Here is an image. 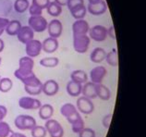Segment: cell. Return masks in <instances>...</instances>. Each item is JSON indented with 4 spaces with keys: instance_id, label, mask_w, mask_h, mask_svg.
<instances>
[{
    "instance_id": "83f0119b",
    "label": "cell",
    "mask_w": 146,
    "mask_h": 137,
    "mask_svg": "<svg viewBox=\"0 0 146 137\" xmlns=\"http://www.w3.org/2000/svg\"><path fill=\"white\" fill-rule=\"evenodd\" d=\"M30 2L29 0H15L14 2V10L18 13H24L29 9Z\"/></svg>"
},
{
    "instance_id": "2e32d148",
    "label": "cell",
    "mask_w": 146,
    "mask_h": 137,
    "mask_svg": "<svg viewBox=\"0 0 146 137\" xmlns=\"http://www.w3.org/2000/svg\"><path fill=\"white\" fill-rule=\"evenodd\" d=\"M58 45L59 44L57 39L53 37H48L42 42V50H44L45 53H48V54H51V53H54L57 50Z\"/></svg>"
},
{
    "instance_id": "f546056e",
    "label": "cell",
    "mask_w": 146,
    "mask_h": 137,
    "mask_svg": "<svg viewBox=\"0 0 146 137\" xmlns=\"http://www.w3.org/2000/svg\"><path fill=\"white\" fill-rule=\"evenodd\" d=\"M13 87V82L10 78H1L0 79V92L9 93Z\"/></svg>"
},
{
    "instance_id": "d6986e66",
    "label": "cell",
    "mask_w": 146,
    "mask_h": 137,
    "mask_svg": "<svg viewBox=\"0 0 146 137\" xmlns=\"http://www.w3.org/2000/svg\"><path fill=\"white\" fill-rule=\"evenodd\" d=\"M95 92H96L97 97L104 101L109 100L111 97L110 90L108 89V87L104 85L103 83H95Z\"/></svg>"
},
{
    "instance_id": "7c38bea8",
    "label": "cell",
    "mask_w": 146,
    "mask_h": 137,
    "mask_svg": "<svg viewBox=\"0 0 146 137\" xmlns=\"http://www.w3.org/2000/svg\"><path fill=\"white\" fill-rule=\"evenodd\" d=\"M107 70L104 66H97L94 68L90 71V79L91 82L94 83H102L103 80L106 76Z\"/></svg>"
},
{
    "instance_id": "5b68a950",
    "label": "cell",
    "mask_w": 146,
    "mask_h": 137,
    "mask_svg": "<svg viewBox=\"0 0 146 137\" xmlns=\"http://www.w3.org/2000/svg\"><path fill=\"white\" fill-rule=\"evenodd\" d=\"M44 128L46 129L47 134L50 137H63L64 136V129L58 121L56 120L49 119L45 121Z\"/></svg>"
},
{
    "instance_id": "8992f818",
    "label": "cell",
    "mask_w": 146,
    "mask_h": 137,
    "mask_svg": "<svg viewBox=\"0 0 146 137\" xmlns=\"http://www.w3.org/2000/svg\"><path fill=\"white\" fill-rule=\"evenodd\" d=\"M77 110H79L80 113L85 114V115H89L92 114L94 110V106L92 99H89L85 96H80L77 99L76 103Z\"/></svg>"
},
{
    "instance_id": "e0dca14e",
    "label": "cell",
    "mask_w": 146,
    "mask_h": 137,
    "mask_svg": "<svg viewBox=\"0 0 146 137\" xmlns=\"http://www.w3.org/2000/svg\"><path fill=\"white\" fill-rule=\"evenodd\" d=\"M33 67H34L33 59L30 58L28 56L22 57L19 60V70L21 71H25V72L33 71Z\"/></svg>"
},
{
    "instance_id": "f6af8a7d",
    "label": "cell",
    "mask_w": 146,
    "mask_h": 137,
    "mask_svg": "<svg viewBox=\"0 0 146 137\" xmlns=\"http://www.w3.org/2000/svg\"><path fill=\"white\" fill-rule=\"evenodd\" d=\"M4 48H5V42L0 38V53L4 50Z\"/></svg>"
},
{
    "instance_id": "9a60e30c",
    "label": "cell",
    "mask_w": 146,
    "mask_h": 137,
    "mask_svg": "<svg viewBox=\"0 0 146 137\" xmlns=\"http://www.w3.org/2000/svg\"><path fill=\"white\" fill-rule=\"evenodd\" d=\"M58 90L59 85L55 80H47L46 82L43 83L42 92L47 96H54L55 94H57Z\"/></svg>"
},
{
    "instance_id": "603a6c76",
    "label": "cell",
    "mask_w": 146,
    "mask_h": 137,
    "mask_svg": "<svg viewBox=\"0 0 146 137\" xmlns=\"http://www.w3.org/2000/svg\"><path fill=\"white\" fill-rule=\"evenodd\" d=\"M21 27H22V25L20 21L12 20V21H9V24L7 25L5 32L10 36H15V35H17L19 32H20Z\"/></svg>"
},
{
    "instance_id": "ab89813d",
    "label": "cell",
    "mask_w": 146,
    "mask_h": 137,
    "mask_svg": "<svg viewBox=\"0 0 146 137\" xmlns=\"http://www.w3.org/2000/svg\"><path fill=\"white\" fill-rule=\"evenodd\" d=\"M9 20L7 18H3V17H0V36L2 35L5 32V29L7 27V25L9 24Z\"/></svg>"
},
{
    "instance_id": "4fadbf2b",
    "label": "cell",
    "mask_w": 146,
    "mask_h": 137,
    "mask_svg": "<svg viewBox=\"0 0 146 137\" xmlns=\"http://www.w3.org/2000/svg\"><path fill=\"white\" fill-rule=\"evenodd\" d=\"M17 38L21 43L26 45L31 40L34 39V32L28 25L22 26L20 30V32L17 34Z\"/></svg>"
},
{
    "instance_id": "4dcf8cb0",
    "label": "cell",
    "mask_w": 146,
    "mask_h": 137,
    "mask_svg": "<svg viewBox=\"0 0 146 137\" xmlns=\"http://www.w3.org/2000/svg\"><path fill=\"white\" fill-rule=\"evenodd\" d=\"M31 132H32L33 137H45L47 134L46 129L44 128V126H41V125H35Z\"/></svg>"
},
{
    "instance_id": "30bf717a",
    "label": "cell",
    "mask_w": 146,
    "mask_h": 137,
    "mask_svg": "<svg viewBox=\"0 0 146 137\" xmlns=\"http://www.w3.org/2000/svg\"><path fill=\"white\" fill-rule=\"evenodd\" d=\"M47 31H48V34L49 37H53L57 39L58 37L61 36L63 32V24L59 20L57 19H54L50 22H48L47 25Z\"/></svg>"
},
{
    "instance_id": "6da1fadb",
    "label": "cell",
    "mask_w": 146,
    "mask_h": 137,
    "mask_svg": "<svg viewBox=\"0 0 146 137\" xmlns=\"http://www.w3.org/2000/svg\"><path fill=\"white\" fill-rule=\"evenodd\" d=\"M91 39L87 34L73 35V48L79 54H84L88 51L90 47Z\"/></svg>"
},
{
    "instance_id": "ac0fdd59",
    "label": "cell",
    "mask_w": 146,
    "mask_h": 137,
    "mask_svg": "<svg viewBox=\"0 0 146 137\" xmlns=\"http://www.w3.org/2000/svg\"><path fill=\"white\" fill-rule=\"evenodd\" d=\"M82 94L83 96H85L89 99H94L96 98V92H95V83L92 82H86L82 85Z\"/></svg>"
},
{
    "instance_id": "ba28073f",
    "label": "cell",
    "mask_w": 146,
    "mask_h": 137,
    "mask_svg": "<svg viewBox=\"0 0 146 137\" xmlns=\"http://www.w3.org/2000/svg\"><path fill=\"white\" fill-rule=\"evenodd\" d=\"M19 106L21 108L26 110H35L40 108L42 103L39 99H36L32 96H22L19 100Z\"/></svg>"
},
{
    "instance_id": "7402d4cb",
    "label": "cell",
    "mask_w": 146,
    "mask_h": 137,
    "mask_svg": "<svg viewBox=\"0 0 146 137\" xmlns=\"http://www.w3.org/2000/svg\"><path fill=\"white\" fill-rule=\"evenodd\" d=\"M39 117L41 120H47L51 119L52 116L54 115V108L52 105L50 104H44L42 105L39 108Z\"/></svg>"
},
{
    "instance_id": "f35d334b",
    "label": "cell",
    "mask_w": 146,
    "mask_h": 137,
    "mask_svg": "<svg viewBox=\"0 0 146 137\" xmlns=\"http://www.w3.org/2000/svg\"><path fill=\"white\" fill-rule=\"evenodd\" d=\"M112 118H113V114L112 113H109L106 115L105 117L103 118V120H102V124L103 126L105 127L106 129H108L111 125V121H112Z\"/></svg>"
},
{
    "instance_id": "484cf974",
    "label": "cell",
    "mask_w": 146,
    "mask_h": 137,
    "mask_svg": "<svg viewBox=\"0 0 146 137\" xmlns=\"http://www.w3.org/2000/svg\"><path fill=\"white\" fill-rule=\"evenodd\" d=\"M47 13L52 17H58L60 14L62 13V7L59 6L58 4H56L55 1L51 2L50 1L49 5L46 7Z\"/></svg>"
},
{
    "instance_id": "8d00e7d4",
    "label": "cell",
    "mask_w": 146,
    "mask_h": 137,
    "mask_svg": "<svg viewBox=\"0 0 146 137\" xmlns=\"http://www.w3.org/2000/svg\"><path fill=\"white\" fill-rule=\"evenodd\" d=\"M82 4H84L83 0H68L67 6H68V9H70V11H71L72 9H74L75 7L82 5Z\"/></svg>"
},
{
    "instance_id": "5bb4252c",
    "label": "cell",
    "mask_w": 146,
    "mask_h": 137,
    "mask_svg": "<svg viewBox=\"0 0 146 137\" xmlns=\"http://www.w3.org/2000/svg\"><path fill=\"white\" fill-rule=\"evenodd\" d=\"M87 11L90 14L94 15V16H99V15H103L106 12L107 10V5L105 0H101L97 4H88L87 6Z\"/></svg>"
},
{
    "instance_id": "52a82bcc",
    "label": "cell",
    "mask_w": 146,
    "mask_h": 137,
    "mask_svg": "<svg viewBox=\"0 0 146 137\" xmlns=\"http://www.w3.org/2000/svg\"><path fill=\"white\" fill-rule=\"evenodd\" d=\"M90 39H93L95 42H103L107 37V28L103 25H94L89 30Z\"/></svg>"
},
{
    "instance_id": "f1b7e54d",
    "label": "cell",
    "mask_w": 146,
    "mask_h": 137,
    "mask_svg": "<svg viewBox=\"0 0 146 137\" xmlns=\"http://www.w3.org/2000/svg\"><path fill=\"white\" fill-rule=\"evenodd\" d=\"M59 64V59L56 57H46L40 60V65L44 68H55Z\"/></svg>"
},
{
    "instance_id": "44dd1931",
    "label": "cell",
    "mask_w": 146,
    "mask_h": 137,
    "mask_svg": "<svg viewBox=\"0 0 146 137\" xmlns=\"http://www.w3.org/2000/svg\"><path fill=\"white\" fill-rule=\"evenodd\" d=\"M106 52L102 47H96L92 51L90 55V59L94 63H101L106 59Z\"/></svg>"
},
{
    "instance_id": "277c9868",
    "label": "cell",
    "mask_w": 146,
    "mask_h": 137,
    "mask_svg": "<svg viewBox=\"0 0 146 137\" xmlns=\"http://www.w3.org/2000/svg\"><path fill=\"white\" fill-rule=\"evenodd\" d=\"M48 22L46 19L40 16H31L28 20V26H30L33 29L34 33H43L47 29Z\"/></svg>"
},
{
    "instance_id": "4316f807",
    "label": "cell",
    "mask_w": 146,
    "mask_h": 137,
    "mask_svg": "<svg viewBox=\"0 0 146 137\" xmlns=\"http://www.w3.org/2000/svg\"><path fill=\"white\" fill-rule=\"evenodd\" d=\"M70 13L72 15V17L75 19V20H83L84 17L86 16L87 13V9L84 4L80 5L79 7H75L74 9H72L70 11Z\"/></svg>"
},
{
    "instance_id": "c3c4849f",
    "label": "cell",
    "mask_w": 146,
    "mask_h": 137,
    "mask_svg": "<svg viewBox=\"0 0 146 137\" xmlns=\"http://www.w3.org/2000/svg\"><path fill=\"white\" fill-rule=\"evenodd\" d=\"M0 79H1V75H0Z\"/></svg>"
},
{
    "instance_id": "d6a6232c",
    "label": "cell",
    "mask_w": 146,
    "mask_h": 137,
    "mask_svg": "<svg viewBox=\"0 0 146 137\" xmlns=\"http://www.w3.org/2000/svg\"><path fill=\"white\" fill-rule=\"evenodd\" d=\"M83 128H84V121L82 117L79 118L78 120H75L74 122L71 124V130L74 134H79Z\"/></svg>"
},
{
    "instance_id": "7a4b0ae2",
    "label": "cell",
    "mask_w": 146,
    "mask_h": 137,
    "mask_svg": "<svg viewBox=\"0 0 146 137\" xmlns=\"http://www.w3.org/2000/svg\"><path fill=\"white\" fill-rule=\"evenodd\" d=\"M14 124L16 128H18L21 131H26V130L31 131L35 125H37L35 119L30 115L17 116L14 120Z\"/></svg>"
},
{
    "instance_id": "60d3db41",
    "label": "cell",
    "mask_w": 146,
    "mask_h": 137,
    "mask_svg": "<svg viewBox=\"0 0 146 137\" xmlns=\"http://www.w3.org/2000/svg\"><path fill=\"white\" fill-rule=\"evenodd\" d=\"M7 114V106H3V105H0V121H2L4 119H5Z\"/></svg>"
},
{
    "instance_id": "9c48e42d",
    "label": "cell",
    "mask_w": 146,
    "mask_h": 137,
    "mask_svg": "<svg viewBox=\"0 0 146 137\" xmlns=\"http://www.w3.org/2000/svg\"><path fill=\"white\" fill-rule=\"evenodd\" d=\"M25 51L26 54L30 58H36L40 54L42 51V42L38 39H33L30 42H28L25 45Z\"/></svg>"
},
{
    "instance_id": "8fae6325",
    "label": "cell",
    "mask_w": 146,
    "mask_h": 137,
    "mask_svg": "<svg viewBox=\"0 0 146 137\" xmlns=\"http://www.w3.org/2000/svg\"><path fill=\"white\" fill-rule=\"evenodd\" d=\"M90 30V25L88 21L83 20H76L72 24V33L73 35H82L88 34Z\"/></svg>"
},
{
    "instance_id": "3957f363",
    "label": "cell",
    "mask_w": 146,
    "mask_h": 137,
    "mask_svg": "<svg viewBox=\"0 0 146 137\" xmlns=\"http://www.w3.org/2000/svg\"><path fill=\"white\" fill-rule=\"evenodd\" d=\"M60 113L61 115L66 118L67 120L70 124H72L75 120H77L79 118L82 117L78 112V110H77V108L73 104H71V103H66V104H64L61 106Z\"/></svg>"
},
{
    "instance_id": "bcb514c9",
    "label": "cell",
    "mask_w": 146,
    "mask_h": 137,
    "mask_svg": "<svg viewBox=\"0 0 146 137\" xmlns=\"http://www.w3.org/2000/svg\"><path fill=\"white\" fill-rule=\"evenodd\" d=\"M89 1V4H92V5H94V4H97L98 2H100L101 0H88Z\"/></svg>"
},
{
    "instance_id": "b9f144b4",
    "label": "cell",
    "mask_w": 146,
    "mask_h": 137,
    "mask_svg": "<svg viewBox=\"0 0 146 137\" xmlns=\"http://www.w3.org/2000/svg\"><path fill=\"white\" fill-rule=\"evenodd\" d=\"M107 35H109L113 40H116V33H115V27L112 25L107 29Z\"/></svg>"
},
{
    "instance_id": "7dc6e473",
    "label": "cell",
    "mask_w": 146,
    "mask_h": 137,
    "mask_svg": "<svg viewBox=\"0 0 146 137\" xmlns=\"http://www.w3.org/2000/svg\"><path fill=\"white\" fill-rule=\"evenodd\" d=\"M1 62H2V59H1V57H0V65H1Z\"/></svg>"
},
{
    "instance_id": "cb8c5ba5",
    "label": "cell",
    "mask_w": 146,
    "mask_h": 137,
    "mask_svg": "<svg viewBox=\"0 0 146 137\" xmlns=\"http://www.w3.org/2000/svg\"><path fill=\"white\" fill-rule=\"evenodd\" d=\"M70 78L72 82L80 83V84L88 82V75L82 70H76L74 71H72L70 74Z\"/></svg>"
},
{
    "instance_id": "d590c367",
    "label": "cell",
    "mask_w": 146,
    "mask_h": 137,
    "mask_svg": "<svg viewBox=\"0 0 146 137\" xmlns=\"http://www.w3.org/2000/svg\"><path fill=\"white\" fill-rule=\"evenodd\" d=\"M28 10L31 16H40V15H42V13H43V9H40L39 7L33 5V4L30 5Z\"/></svg>"
},
{
    "instance_id": "ffe728a7",
    "label": "cell",
    "mask_w": 146,
    "mask_h": 137,
    "mask_svg": "<svg viewBox=\"0 0 146 137\" xmlns=\"http://www.w3.org/2000/svg\"><path fill=\"white\" fill-rule=\"evenodd\" d=\"M82 84L75 82H72V81L68 82L66 86L67 93L72 97L80 96V94H82Z\"/></svg>"
},
{
    "instance_id": "ee69618b",
    "label": "cell",
    "mask_w": 146,
    "mask_h": 137,
    "mask_svg": "<svg viewBox=\"0 0 146 137\" xmlns=\"http://www.w3.org/2000/svg\"><path fill=\"white\" fill-rule=\"evenodd\" d=\"M9 137H27L25 134H21V132H11Z\"/></svg>"
},
{
    "instance_id": "e575fe53",
    "label": "cell",
    "mask_w": 146,
    "mask_h": 137,
    "mask_svg": "<svg viewBox=\"0 0 146 137\" xmlns=\"http://www.w3.org/2000/svg\"><path fill=\"white\" fill-rule=\"evenodd\" d=\"M78 134L79 137H95V132L91 128L84 127Z\"/></svg>"
},
{
    "instance_id": "d4e9b609",
    "label": "cell",
    "mask_w": 146,
    "mask_h": 137,
    "mask_svg": "<svg viewBox=\"0 0 146 137\" xmlns=\"http://www.w3.org/2000/svg\"><path fill=\"white\" fill-rule=\"evenodd\" d=\"M106 61L107 64L112 67H117L118 66V55L116 48H113L110 52L106 53Z\"/></svg>"
},
{
    "instance_id": "1f68e13d",
    "label": "cell",
    "mask_w": 146,
    "mask_h": 137,
    "mask_svg": "<svg viewBox=\"0 0 146 137\" xmlns=\"http://www.w3.org/2000/svg\"><path fill=\"white\" fill-rule=\"evenodd\" d=\"M12 132L9 124L6 121H0V137H9Z\"/></svg>"
},
{
    "instance_id": "836d02e7",
    "label": "cell",
    "mask_w": 146,
    "mask_h": 137,
    "mask_svg": "<svg viewBox=\"0 0 146 137\" xmlns=\"http://www.w3.org/2000/svg\"><path fill=\"white\" fill-rule=\"evenodd\" d=\"M42 88H43V85L42 86H32V87H28V86H24V90L25 92L32 96H38L42 93Z\"/></svg>"
},
{
    "instance_id": "7bdbcfd3",
    "label": "cell",
    "mask_w": 146,
    "mask_h": 137,
    "mask_svg": "<svg viewBox=\"0 0 146 137\" xmlns=\"http://www.w3.org/2000/svg\"><path fill=\"white\" fill-rule=\"evenodd\" d=\"M54 1H55L56 4H58L59 6L64 7V6H67L68 0H54Z\"/></svg>"
},
{
    "instance_id": "74e56055",
    "label": "cell",
    "mask_w": 146,
    "mask_h": 137,
    "mask_svg": "<svg viewBox=\"0 0 146 137\" xmlns=\"http://www.w3.org/2000/svg\"><path fill=\"white\" fill-rule=\"evenodd\" d=\"M49 3H50V0H33L32 1V4L39 7L42 9H46L47 6L49 5Z\"/></svg>"
}]
</instances>
